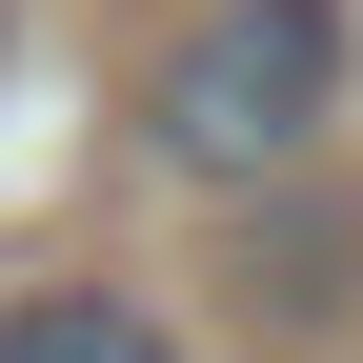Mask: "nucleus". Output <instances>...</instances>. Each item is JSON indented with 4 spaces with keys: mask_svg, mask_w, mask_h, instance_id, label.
Wrapping results in <instances>:
<instances>
[{
    "mask_svg": "<svg viewBox=\"0 0 363 363\" xmlns=\"http://www.w3.org/2000/svg\"><path fill=\"white\" fill-rule=\"evenodd\" d=\"M142 121H162L182 182H283V162L343 121V0H222V21L162 61Z\"/></svg>",
    "mask_w": 363,
    "mask_h": 363,
    "instance_id": "f257e3e1",
    "label": "nucleus"
},
{
    "mask_svg": "<svg viewBox=\"0 0 363 363\" xmlns=\"http://www.w3.org/2000/svg\"><path fill=\"white\" fill-rule=\"evenodd\" d=\"M0 363H182V343H162V303H121V283H21L0 303Z\"/></svg>",
    "mask_w": 363,
    "mask_h": 363,
    "instance_id": "f03ea898",
    "label": "nucleus"
}]
</instances>
